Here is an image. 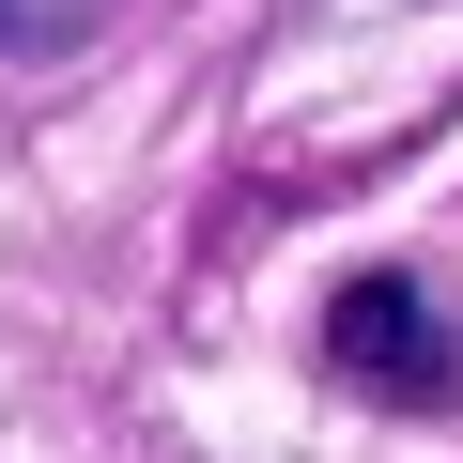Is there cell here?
I'll return each instance as SVG.
<instances>
[{
	"instance_id": "2",
	"label": "cell",
	"mask_w": 463,
	"mask_h": 463,
	"mask_svg": "<svg viewBox=\"0 0 463 463\" xmlns=\"http://www.w3.org/2000/svg\"><path fill=\"white\" fill-rule=\"evenodd\" d=\"M78 16H93V0H0V62H32V47H62Z\"/></svg>"
},
{
	"instance_id": "1",
	"label": "cell",
	"mask_w": 463,
	"mask_h": 463,
	"mask_svg": "<svg viewBox=\"0 0 463 463\" xmlns=\"http://www.w3.org/2000/svg\"><path fill=\"white\" fill-rule=\"evenodd\" d=\"M325 371H340L355 402H386V417L463 402V340H448V309H432L417 279H386V263L325 294Z\"/></svg>"
}]
</instances>
